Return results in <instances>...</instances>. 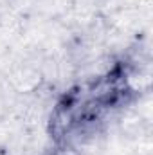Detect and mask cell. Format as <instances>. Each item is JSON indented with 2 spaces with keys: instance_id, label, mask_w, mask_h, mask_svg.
<instances>
[{
  "instance_id": "6da1fadb",
  "label": "cell",
  "mask_w": 153,
  "mask_h": 155,
  "mask_svg": "<svg viewBox=\"0 0 153 155\" xmlns=\"http://www.w3.org/2000/svg\"><path fill=\"white\" fill-rule=\"evenodd\" d=\"M22 76H24V78H16V79H15V83H16V87H18L20 90H24V92H29L27 81H31L34 87L40 85V74L33 72V71H27V69H25V71L22 72Z\"/></svg>"
}]
</instances>
